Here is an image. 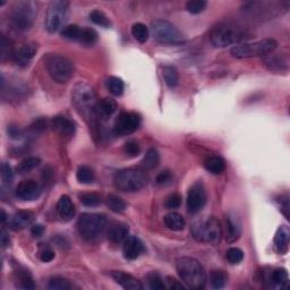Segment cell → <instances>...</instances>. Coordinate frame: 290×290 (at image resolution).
<instances>
[{
  "instance_id": "6da1fadb",
  "label": "cell",
  "mask_w": 290,
  "mask_h": 290,
  "mask_svg": "<svg viewBox=\"0 0 290 290\" xmlns=\"http://www.w3.org/2000/svg\"><path fill=\"white\" fill-rule=\"evenodd\" d=\"M176 270L187 287L203 289L207 284V273L200 262L192 257H179L176 261Z\"/></svg>"
},
{
  "instance_id": "7a4b0ae2",
  "label": "cell",
  "mask_w": 290,
  "mask_h": 290,
  "mask_svg": "<svg viewBox=\"0 0 290 290\" xmlns=\"http://www.w3.org/2000/svg\"><path fill=\"white\" fill-rule=\"evenodd\" d=\"M72 102L77 111L84 117L97 118V95L92 86L85 82H78L72 92Z\"/></svg>"
},
{
  "instance_id": "3957f363",
  "label": "cell",
  "mask_w": 290,
  "mask_h": 290,
  "mask_svg": "<svg viewBox=\"0 0 290 290\" xmlns=\"http://www.w3.org/2000/svg\"><path fill=\"white\" fill-rule=\"evenodd\" d=\"M192 235L200 243L219 244L222 236V227L220 221L215 217H203L192 224Z\"/></svg>"
},
{
  "instance_id": "277c9868",
  "label": "cell",
  "mask_w": 290,
  "mask_h": 290,
  "mask_svg": "<svg viewBox=\"0 0 290 290\" xmlns=\"http://www.w3.org/2000/svg\"><path fill=\"white\" fill-rule=\"evenodd\" d=\"M278 47V42L274 39H263L255 42H245L237 44L230 50L232 57L238 59L253 58V57H265L273 52Z\"/></svg>"
},
{
  "instance_id": "5b68a950",
  "label": "cell",
  "mask_w": 290,
  "mask_h": 290,
  "mask_svg": "<svg viewBox=\"0 0 290 290\" xmlns=\"http://www.w3.org/2000/svg\"><path fill=\"white\" fill-rule=\"evenodd\" d=\"M147 184V176L139 169H125L116 174L113 185L120 192L135 193L143 189Z\"/></svg>"
},
{
  "instance_id": "8992f818",
  "label": "cell",
  "mask_w": 290,
  "mask_h": 290,
  "mask_svg": "<svg viewBox=\"0 0 290 290\" xmlns=\"http://www.w3.org/2000/svg\"><path fill=\"white\" fill-rule=\"evenodd\" d=\"M107 218L99 213H83L77 221V229L83 239L91 242L102 235L107 227Z\"/></svg>"
},
{
  "instance_id": "52a82bcc",
  "label": "cell",
  "mask_w": 290,
  "mask_h": 290,
  "mask_svg": "<svg viewBox=\"0 0 290 290\" xmlns=\"http://www.w3.org/2000/svg\"><path fill=\"white\" fill-rule=\"evenodd\" d=\"M36 16V8L32 1H18L11 10V25L18 32H26L33 26Z\"/></svg>"
},
{
  "instance_id": "ba28073f",
  "label": "cell",
  "mask_w": 290,
  "mask_h": 290,
  "mask_svg": "<svg viewBox=\"0 0 290 290\" xmlns=\"http://www.w3.org/2000/svg\"><path fill=\"white\" fill-rule=\"evenodd\" d=\"M45 66L51 78L59 84L67 83L74 75V65L62 55H49L45 59Z\"/></svg>"
},
{
  "instance_id": "9c48e42d",
  "label": "cell",
  "mask_w": 290,
  "mask_h": 290,
  "mask_svg": "<svg viewBox=\"0 0 290 290\" xmlns=\"http://www.w3.org/2000/svg\"><path fill=\"white\" fill-rule=\"evenodd\" d=\"M246 39V32L237 26L223 25L216 28L211 33L210 40L213 47L224 48L231 44H237Z\"/></svg>"
},
{
  "instance_id": "30bf717a",
  "label": "cell",
  "mask_w": 290,
  "mask_h": 290,
  "mask_svg": "<svg viewBox=\"0 0 290 290\" xmlns=\"http://www.w3.org/2000/svg\"><path fill=\"white\" fill-rule=\"evenodd\" d=\"M151 30L155 41L161 44H179L185 41L181 32L168 21H153L151 23Z\"/></svg>"
},
{
  "instance_id": "8fae6325",
  "label": "cell",
  "mask_w": 290,
  "mask_h": 290,
  "mask_svg": "<svg viewBox=\"0 0 290 290\" xmlns=\"http://www.w3.org/2000/svg\"><path fill=\"white\" fill-rule=\"evenodd\" d=\"M68 8L70 2L64 0H55L50 2L45 16V29L48 32L56 33L63 28L68 17Z\"/></svg>"
},
{
  "instance_id": "7c38bea8",
  "label": "cell",
  "mask_w": 290,
  "mask_h": 290,
  "mask_svg": "<svg viewBox=\"0 0 290 290\" xmlns=\"http://www.w3.org/2000/svg\"><path fill=\"white\" fill-rule=\"evenodd\" d=\"M141 125V117L136 112H121L113 126L116 135L125 136L134 133Z\"/></svg>"
},
{
  "instance_id": "4fadbf2b",
  "label": "cell",
  "mask_w": 290,
  "mask_h": 290,
  "mask_svg": "<svg viewBox=\"0 0 290 290\" xmlns=\"http://www.w3.org/2000/svg\"><path fill=\"white\" fill-rule=\"evenodd\" d=\"M207 203V192L202 181H196L188 190L187 195V210L192 215H196Z\"/></svg>"
},
{
  "instance_id": "5bb4252c",
  "label": "cell",
  "mask_w": 290,
  "mask_h": 290,
  "mask_svg": "<svg viewBox=\"0 0 290 290\" xmlns=\"http://www.w3.org/2000/svg\"><path fill=\"white\" fill-rule=\"evenodd\" d=\"M37 51V44L34 42H28L22 44L14 53L13 60L14 63L20 67H26L32 62Z\"/></svg>"
},
{
  "instance_id": "9a60e30c",
  "label": "cell",
  "mask_w": 290,
  "mask_h": 290,
  "mask_svg": "<svg viewBox=\"0 0 290 290\" xmlns=\"http://www.w3.org/2000/svg\"><path fill=\"white\" fill-rule=\"evenodd\" d=\"M242 235V222L235 213H229L224 219V237L228 243H235Z\"/></svg>"
},
{
  "instance_id": "2e32d148",
  "label": "cell",
  "mask_w": 290,
  "mask_h": 290,
  "mask_svg": "<svg viewBox=\"0 0 290 290\" xmlns=\"http://www.w3.org/2000/svg\"><path fill=\"white\" fill-rule=\"evenodd\" d=\"M41 195V187L36 181L29 179L20 182L16 188V196L22 201H34Z\"/></svg>"
},
{
  "instance_id": "e0dca14e",
  "label": "cell",
  "mask_w": 290,
  "mask_h": 290,
  "mask_svg": "<svg viewBox=\"0 0 290 290\" xmlns=\"http://www.w3.org/2000/svg\"><path fill=\"white\" fill-rule=\"evenodd\" d=\"M123 252L125 258L133 261V259L139 258L144 253L145 247L140 238L135 237V236H128L124 242Z\"/></svg>"
},
{
  "instance_id": "ac0fdd59",
  "label": "cell",
  "mask_w": 290,
  "mask_h": 290,
  "mask_svg": "<svg viewBox=\"0 0 290 290\" xmlns=\"http://www.w3.org/2000/svg\"><path fill=\"white\" fill-rule=\"evenodd\" d=\"M111 277L113 278V280L116 281L118 285H120L124 289H129V290L143 289L142 282L128 273L121 272V271H112Z\"/></svg>"
},
{
  "instance_id": "d6986e66",
  "label": "cell",
  "mask_w": 290,
  "mask_h": 290,
  "mask_svg": "<svg viewBox=\"0 0 290 290\" xmlns=\"http://www.w3.org/2000/svg\"><path fill=\"white\" fill-rule=\"evenodd\" d=\"M34 220V215L30 211H20L9 218V228L14 231H21L30 226Z\"/></svg>"
},
{
  "instance_id": "ffe728a7",
  "label": "cell",
  "mask_w": 290,
  "mask_h": 290,
  "mask_svg": "<svg viewBox=\"0 0 290 290\" xmlns=\"http://www.w3.org/2000/svg\"><path fill=\"white\" fill-rule=\"evenodd\" d=\"M51 126L55 131L65 137H71L75 134V124L64 116H57L52 119Z\"/></svg>"
},
{
  "instance_id": "44dd1931",
  "label": "cell",
  "mask_w": 290,
  "mask_h": 290,
  "mask_svg": "<svg viewBox=\"0 0 290 290\" xmlns=\"http://www.w3.org/2000/svg\"><path fill=\"white\" fill-rule=\"evenodd\" d=\"M129 228L126 223L114 222L108 229V239L113 244L124 243L125 239L128 237Z\"/></svg>"
},
{
  "instance_id": "7402d4cb",
  "label": "cell",
  "mask_w": 290,
  "mask_h": 290,
  "mask_svg": "<svg viewBox=\"0 0 290 290\" xmlns=\"http://www.w3.org/2000/svg\"><path fill=\"white\" fill-rule=\"evenodd\" d=\"M57 212L64 221H71L75 217V205L70 196L63 195L59 198L58 203H57Z\"/></svg>"
},
{
  "instance_id": "603a6c76",
  "label": "cell",
  "mask_w": 290,
  "mask_h": 290,
  "mask_svg": "<svg viewBox=\"0 0 290 290\" xmlns=\"http://www.w3.org/2000/svg\"><path fill=\"white\" fill-rule=\"evenodd\" d=\"M290 230L287 226H280L274 236V246L278 253L286 254L289 249Z\"/></svg>"
},
{
  "instance_id": "cb8c5ba5",
  "label": "cell",
  "mask_w": 290,
  "mask_h": 290,
  "mask_svg": "<svg viewBox=\"0 0 290 290\" xmlns=\"http://www.w3.org/2000/svg\"><path fill=\"white\" fill-rule=\"evenodd\" d=\"M117 108H118L117 102L114 101L113 99L105 98V99H102V100L98 101L97 110H95V112H97V117H99V118L100 117L107 118V117H110L111 114L116 112Z\"/></svg>"
},
{
  "instance_id": "d4e9b609",
  "label": "cell",
  "mask_w": 290,
  "mask_h": 290,
  "mask_svg": "<svg viewBox=\"0 0 290 290\" xmlns=\"http://www.w3.org/2000/svg\"><path fill=\"white\" fill-rule=\"evenodd\" d=\"M264 65L269 68L270 71H273V72L287 71L289 66V60L287 57H282L278 55L265 56Z\"/></svg>"
},
{
  "instance_id": "484cf974",
  "label": "cell",
  "mask_w": 290,
  "mask_h": 290,
  "mask_svg": "<svg viewBox=\"0 0 290 290\" xmlns=\"http://www.w3.org/2000/svg\"><path fill=\"white\" fill-rule=\"evenodd\" d=\"M269 284L274 287H280L281 289L288 288L289 286V276L287 270L285 269H276L271 272L269 277Z\"/></svg>"
},
{
  "instance_id": "4316f807",
  "label": "cell",
  "mask_w": 290,
  "mask_h": 290,
  "mask_svg": "<svg viewBox=\"0 0 290 290\" xmlns=\"http://www.w3.org/2000/svg\"><path fill=\"white\" fill-rule=\"evenodd\" d=\"M204 167L209 173L213 175H221L226 170V162L219 155H212L204 161Z\"/></svg>"
},
{
  "instance_id": "83f0119b",
  "label": "cell",
  "mask_w": 290,
  "mask_h": 290,
  "mask_svg": "<svg viewBox=\"0 0 290 290\" xmlns=\"http://www.w3.org/2000/svg\"><path fill=\"white\" fill-rule=\"evenodd\" d=\"M165 224L174 231H181L185 228V219L177 212H170L165 217Z\"/></svg>"
},
{
  "instance_id": "f1b7e54d",
  "label": "cell",
  "mask_w": 290,
  "mask_h": 290,
  "mask_svg": "<svg viewBox=\"0 0 290 290\" xmlns=\"http://www.w3.org/2000/svg\"><path fill=\"white\" fill-rule=\"evenodd\" d=\"M160 162V155L159 152L155 147H150L145 153L144 158L142 160V166L147 170L155 169L159 166Z\"/></svg>"
},
{
  "instance_id": "f546056e",
  "label": "cell",
  "mask_w": 290,
  "mask_h": 290,
  "mask_svg": "<svg viewBox=\"0 0 290 290\" xmlns=\"http://www.w3.org/2000/svg\"><path fill=\"white\" fill-rule=\"evenodd\" d=\"M107 89L114 97H120V95H123L125 90L124 81L120 77H117V76H110L107 79Z\"/></svg>"
},
{
  "instance_id": "4dcf8cb0",
  "label": "cell",
  "mask_w": 290,
  "mask_h": 290,
  "mask_svg": "<svg viewBox=\"0 0 290 290\" xmlns=\"http://www.w3.org/2000/svg\"><path fill=\"white\" fill-rule=\"evenodd\" d=\"M162 77L165 79L166 84L169 87H176L179 83L178 72L173 66H163L162 67Z\"/></svg>"
},
{
  "instance_id": "1f68e13d",
  "label": "cell",
  "mask_w": 290,
  "mask_h": 290,
  "mask_svg": "<svg viewBox=\"0 0 290 290\" xmlns=\"http://www.w3.org/2000/svg\"><path fill=\"white\" fill-rule=\"evenodd\" d=\"M40 163H41L40 158H36V156H30V158H26L23 160L20 165H18L17 173L20 175L29 174L30 171H32L36 169V167H39Z\"/></svg>"
},
{
  "instance_id": "d6a6232c",
  "label": "cell",
  "mask_w": 290,
  "mask_h": 290,
  "mask_svg": "<svg viewBox=\"0 0 290 290\" xmlns=\"http://www.w3.org/2000/svg\"><path fill=\"white\" fill-rule=\"evenodd\" d=\"M227 280H228V276L224 271L215 270L210 273V284H211L212 288L215 289L223 288L227 284Z\"/></svg>"
},
{
  "instance_id": "836d02e7",
  "label": "cell",
  "mask_w": 290,
  "mask_h": 290,
  "mask_svg": "<svg viewBox=\"0 0 290 290\" xmlns=\"http://www.w3.org/2000/svg\"><path fill=\"white\" fill-rule=\"evenodd\" d=\"M132 36L135 37L140 43H145L147 41L148 36H150V32H148V29L145 26L143 23H135L134 25L132 26Z\"/></svg>"
},
{
  "instance_id": "e575fe53",
  "label": "cell",
  "mask_w": 290,
  "mask_h": 290,
  "mask_svg": "<svg viewBox=\"0 0 290 290\" xmlns=\"http://www.w3.org/2000/svg\"><path fill=\"white\" fill-rule=\"evenodd\" d=\"M76 178L82 184H91L94 181L95 175L94 171L87 166H81L76 171Z\"/></svg>"
},
{
  "instance_id": "d590c367",
  "label": "cell",
  "mask_w": 290,
  "mask_h": 290,
  "mask_svg": "<svg viewBox=\"0 0 290 290\" xmlns=\"http://www.w3.org/2000/svg\"><path fill=\"white\" fill-rule=\"evenodd\" d=\"M14 48L13 43L9 39H7L5 36H1V41H0V57H1L2 62H5L8 58H13L14 57Z\"/></svg>"
},
{
  "instance_id": "8d00e7d4",
  "label": "cell",
  "mask_w": 290,
  "mask_h": 290,
  "mask_svg": "<svg viewBox=\"0 0 290 290\" xmlns=\"http://www.w3.org/2000/svg\"><path fill=\"white\" fill-rule=\"evenodd\" d=\"M107 205L114 213H123L126 210L125 201L117 195H109L107 197Z\"/></svg>"
},
{
  "instance_id": "74e56055",
  "label": "cell",
  "mask_w": 290,
  "mask_h": 290,
  "mask_svg": "<svg viewBox=\"0 0 290 290\" xmlns=\"http://www.w3.org/2000/svg\"><path fill=\"white\" fill-rule=\"evenodd\" d=\"M98 41V33L91 28H82L78 42L84 45H93Z\"/></svg>"
},
{
  "instance_id": "f35d334b",
  "label": "cell",
  "mask_w": 290,
  "mask_h": 290,
  "mask_svg": "<svg viewBox=\"0 0 290 290\" xmlns=\"http://www.w3.org/2000/svg\"><path fill=\"white\" fill-rule=\"evenodd\" d=\"M81 32H82V28H79L78 25L76 24L68 25V26H65V28L63 29L62 36L67 40L78 42L79 36H81Z\"/></svg>"
},
{
  "instance_id": "ab89813d",
  "label": "cell",
  "mask_w": 290,
  "mask_h": 290,
  "mask_svg": "<svg viewBox=\"0 0 290 290\" xmlns=\"http://www.w3.org/2000/svg\"><path fill=\"white\" fill-rule=\"evenodd\" d=\"M79 200H81V203L83 205L89 208L98 207L102 202L100 195H98V194L95 193H84L82 195H79Z\"/></svg>"
},
{
  "instance_id": "60d3db41",
  "label": "cell",
  "mask_w": 290,
  "mask_h": 290,
  "mask_svg": "<svg viewBox=\"0 0 290 290\" xmlns=\"http://www.w3.org/2000/svg\"><path fill=\"white\" fill-rule=\"evenodd\" d=\"M17 279H18V287L23 289H34L36 285L32 279L31 274L28 271H20L17 272Z\"/></svg>"
},
{
  "instance_id": "b9f144b4",
  "label": "cell",
  "mask_w": 290,
  "mask_h": 290,
  "mask_svg": "<svg viewBox=\"0 0 290 290\" xmlns=\"http://www.w3.org/2000/svg\"><path fill=\"white\" fill-rule=\"evenodd\" d=\"M90 20H91V22H93L94 24L102 26V28H109V26L111 25L109 18L106 16L105 13H102L101 10H98V9L91 11Z\"/></svg>"
},
{
  "instance_id": "7bdbcfd3",
  "label": "cell",
  "mask_w": 290,
  "mask_h": 290,
  "mask_svg": "<svg viewBox=\"0 0 290 290\" xmlns=\"http://www.w3.org/2000/svg\"><path fill=\"white\" fill-rule=\"evenodd\" d=\"M48 288L51 290H70L72 288V285L67 279H64V278L60 277H55L49 280Z\"/></svg>"
},
{
  "instance_id": "ee69618b",
  "label": "cell",
  "mask_w": 290,
  "mask_h": 290,
  "mask_svg": "<svg viewBox=\"0 0 290 290\" xmlns=\"http://www.w3.org/2000/svg\"><path fill=\"white\" fill-rule=\"evenodd\" d=\"M226 257L230 264H238L244 259V252L238 247H231L227 251Z\"/></svg>"
},
{
  "instance_id": "f6af8a7d",
  "label": "cell",
  "mask_w": 290,
  "mask_h": 290,
  "mask_svg": "<svg viewBox=\"0 0 290 290\" xmlns=\"http://www.w3.org/2000/svg\"><path fill=\"white\" fill-rule=\"evenodd\" d=\"M207 1L204 0H190L186 3V9L189 11L190 14H200L203 11L205 8H207Z\"/></svg>"
},
{
  "instance_id": "bcb514c9",
  "label": "cell",
  "mask_w": 290,
  "mask_h": 290,
  "mask_svg": "<svg viewBox=\"0 0 290 290\" xmlns=\"http://www.w3.org/2000/svg\"><path fill=\"white\" fill-rule=\"evenodd\" d=\"M147 282H148V286H150L151 289L163 290L166 288L165 282H163L162 278L160 277L158 273L152 272V273L148 274V276H147Z\"/></svg>"
},
{
  "instance_id": "7dc6e473",
  "label": "cell",
  "mask_w": 290,
  "mask_h": 290,
  "mask_svg": "<svg viewBox=\"0 0 290 290\" xmlns=\"http://www.w3.org/2000/svg\"><path fill=\"white\" fill-rule=\"evenodd\" d=\"M1 181L5 185H9L13 182L14 181V173H13V169H11V167L8 165V163L3 162L1 165Z\"/></svg>"
},
{
  "instance_id": "c3c4849f",
  "label": "cell",
  "mask_w": 290,
  "mask_h": 290,
  "mask_svg": "<svg viewBox=\"0 0 290 290\" xmlns=\"http://www.w3.org/2000/svg\"><path fill=\"white\" fill-rule=\"evenodd\" d=\"M181 205V196L179 194H171L166 198L165 207L169 210L178 209Z\"/></svg>"
},
{
  "instance_id": "681fc988",
  "label": "cell",
  "mask_w": 290,
  "mask_h": 290,
  "mask_svg": "<svg viewBox=\"0 0 290 290\" xmlns=\"http://www.w3.org/2000/svg\"><path fill=\"white\" fill-rule=\"evenodd\" d=\"M174 179V175L169 170H163L156 176V184L160 186L169 185Z\"/></svg>"
},
{
  "instance_id": "f907efd6",
  "label": "cell",
  "mask_w": 290,
  "mask_h": 290,
  "mask_svg": "<svg viewBox=\"0 0 290 290\" xmlns=\"http://www.w3.org/2000/svg\"><path fill=\"white\" fill-rule=\"evenodd\" d=\"M125 153L128 154L129 156H137L140 154L141 152V148H140V145L135 141H129L125 144Z\"/></svg>"
},
{
  "instance_id": "816d5d0a",
  "label": "cell",
  "mask_w": 290,
  "mask_h": 290,
  "mask_svg": "<svg viewBox=\"0 0 290 290\" xmlns=\"http://www.w3.org/2000/svg\"><path fill=\"white\" fill-rule=\"evenodd\" d=\"M278 203L280 205V211L282 212V215H284L287 219H290V216H289V211H290V205H289V196L288 194H286V195H281L279 197V200H278Z\"/></svg>"
},
{
  "instance_id": "f5cc1de1",
  "label": "cell",
  "mask_w": 290,
  "mask_h": 290,
  "mask_svg": "<svg viewBox=\"0 0 290 290\" xmlns=\"http://www.w3.org/2000/svg\"><path fill=\"white\" fill-rule=\"evenodd\" d=\"M40 258L42 262L48 263L51 262L53 258H55V252L51 249H43L40 252Z\"/></svg>"
},
{
  "instance_id": "db71d44e",
  "label": "cell",
  "mask_w": 290,
  "mask_h": 290,
  "mask_svg": "<svg viewBox=\"0 0 290 290\" xmlns=\"http://www.w3.org/2000/svg\"><path fill=\"white\" fill-rule=\"evenodd\" d=\"M31 234L33 237L39 238L42 237L44 234V227L42 224H34V226L31 228Z\"/></svg>"
},
{
  "instance_id": "11a10c76",
  "label": "cell",
  "mask_w": 290,
  "mask_h": 290,
  "mask_svg": "<svg viewBox=\"0 0 290 290\" xmlns=\"http://www.w3.org/2000/svg\"><path fill=\"white\" fill-rule=\"evenodd\" d=\"M8 134L13 137V139H21L22 137V132L21 129L18 127H14V126H10V127L8 128Z\"/></svg>"
},
{
  "instance_id": "9f6ffc18",
  "label": "cell",
  "mask_w": 290,
  "mask_h": 290,
  "mask_svg": "<svg viewBox=\"0 0 290 290\" xmlns=\"http://www.w3.org/2000/svg\"><path fill=\"white\" fill-rule=\"evenodd\" d=\"M167 281L168 284H169V288H173V289H185L184 286L181 284H179L177 282V280L173 279V278H167Z\"/></svg>"
},
{
  "instance_id": "6f0895ef",
  "label": "cell",
  "mask_w": 290,
  "mask_h": 290,
  "mask_svg": "<svg viewBox=\"0 0 290 290\" xmlns=\"http://www.w3.org/2000/svg\"><path fill=\"white\" fill-rule=\"evenodd\" d=\"M10 244V239H9V236L7 234L5 229H2L1 230V245L2 247H7Z\"/></svg>"
},
{
  "instance_id": "680465c9",
  "label": "cell",
  "mask_w": 290,
  "mask_h": 290,
  "mask_svg": "<svg viewBox=\"0 0 290 290\" xmlns=\"http://www.w3.org/2000/svg\"><path fill=\"white\" fill-rule=\"evenodd\" d=\"M6 220H7L6 213H5V211H3V210H1V222H2V223H5V222H6Z\"/></svg>"
}]
</instances>
